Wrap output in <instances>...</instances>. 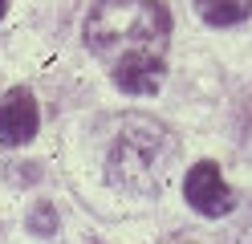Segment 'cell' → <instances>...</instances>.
Segmentation results:
<instances>
[{"mask_svg":"<svg viewBox=\"0 0 252 244\" xmlns=\"http://www.w3.org/2000/svg\"><path fill=\"white\" fill-rule=\"evenodd\" d=\"M171 41V12L159 0H98L86 16V45L98 57H163Z\"/></svg>","mask_w":252,"mask_h":244,"instance_id":"1","label":"cell"},{"mask_svg":"<svg viewBox=\"0 0 252 244\" xmlns=\"http://www.w3.org/2000/svg\"><path fill=\"white\" fill-rule=\"evenodd\" d=\"M159 81H163V57L134 53V57L114 61V86L126 90V94H155Z\"/></svg>","mask_w":252,"mask_h":244,"instance_id":"5","label":"cell"},{"mask_svg":"<svg viewBox=\"0 0 252 244\" xmlns=\"http://www.w3.org/2000/svg\"><path fill=\"white\" fill-rule=\"evenodd\" d=\"M4 8H8V0H0V16H4Z\"/></svg>","mask_w":252,"mask_h":244,"instance_id":"7","label":"cell"},{"mask_svg":"<svg viewBox=\"0 0 252 244\" xmlns=\"http://www.w3.org/2000/svg\"><path fill=\"white\" fill-rule=\"evenodd\" d=\"M37 126H41V114L33 94L25 86H12L0 98V146H25L37 135Z\"/></svg>","mask_w":252,"mask_h":244,"instance_id":"4","label":"cell"},{"mask_svg":"<svg viewBox=\"0 0 252 244\" xmlns=\"http://www.w3.org/2000/svg\"><path fill=\"white\" fill-rule=\"evenodd\" d=\"M199 21H208L216 29H228V25H240L252 16V0H191Z\"/></svg>","mask_w":252,"mask_h":244,"instance_id":"6","label":"cell"},{"mask_svg":"<svg viewBox=\"0 0 252 244\" xmlns=\"http://www.w3.org/2000/svg\"><path fill=\"white\" fill-rule=\"evenodd\" d=\"M175 155H179V142L163 122L147 118V114H130L118 126V139L110 146L106 179L130 195H159Z\"/></svg>","mask_w":252,"mask_h":244,"instance_id":"2","label":"cell"},{"mask_svg":"<svg viewBox=\"0 0 252 244\" xmlns=\"http://www.w3.org/2000/svg\"><path fill=\"white\" fill-rule=\"evenodd\" d=\"M183 195H187V204H191L199 216H228V211L236 208V195L224 183V175H220V167L212 159H199L195 167L187 171Z\"/></svg>","mask_w":252,"mask_h":244,"instance_id":"3","label":"cell"}]
</instances>
